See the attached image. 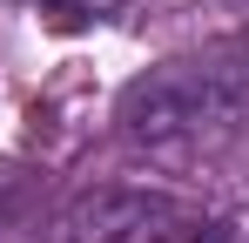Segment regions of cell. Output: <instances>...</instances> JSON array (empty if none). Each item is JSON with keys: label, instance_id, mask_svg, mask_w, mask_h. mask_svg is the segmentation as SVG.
Returning a JSON list of instances; mask_svg holds the SVG:
<instances>
[{"label": "cell", "instance_id": "cell-6", "mask_svg": "<svg viewBox=\"0 0 249 243\" xmlns=\"http://www.w3.org/2000/svg\"><path fill=\"white\" fill-rule=\"evenodd\" d=\"M236 40H243V47H249V34H236Z\"/></svg>", "mask_w": 249, "mask_h": 243}, {"label": "cell", "instance_id": "cell-4", "mask_svg": "<svg viewBox=\"0 0 249 243\" xmlns=\"http://www.w3.org/2000/svg\"><path fill=\"white\" fill-rule=\"evenodd\" d=\"M41 7H47L54 27H88V20H108L122 0H41Z\"/></svg>", "mask_w": 249, "mask_h": 243}, {"label": "cell", "instance_id": "cell-2", "mask_svg": "<svg viewBox=\"0 0 249 243\" xmlns=\"http://www.w3.org/2000/svg\"><path fill=\"white\" fill-rule=\"evenodd\" d=\"M175 202L148 196V189H94L68 209V243H128V237H155Z\"/></svg>", "mask_w": 249, "mask_h": 243}, {"label": "cell", "instance_id": "cell-1", "mask_svg": "<svg viewBox=\"0 0 249 243\" xmlns=\"http://www.w3.org/2000/svg\"><path fill=\"white\" fill-rule=\"evenodd\" d=\"M115 122H122L128 142H148V149L209 142V135L243 128L249 122V47L243 40H222V47H209V54L148 68L142 81L122 88Z\"/></svg>", "mask_w": 249, "mask_h": 243}, {"label": "cell", "instance_id": "cell-3", "mask_svg": "<svg viewBox=\"0 0 249 243\" xmlns=\"http://www.w3.org/2000/svg\"><path fill=\"white\" fill-rule=\"evenodd\" d=\"M155 243H236L229 237V223H215V216H168L162 230H155Z\"/></svg>", "mask_w": 249, "mask_h": 243}, {"label": "cell", "instance_id": "cell-5", "mask_svg": "<svg viewBox=\"0 0 249 243\" xmlns=\"http://www.w3.org/2000/svg\"><path fill=\"white\" fill-rule=\"evenodd\" d=\"M27 189H34V176H27V162H7V156H0V216H14Z\"/></svg>", "mask_w": 249, "mask_h": 243}]
</instances>
